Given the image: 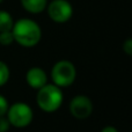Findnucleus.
I'll return each instance as SVG.
<instances>
[{
	"label": "nucleus",
	"instance_id": "obj_1",
	"mask_svg": "<svg viewBox=\"0 0 132 132\" xmlns=\"http://www.w3.org/2000/svg\"><path fill=\"white\" fill-rule=\"evenodd\" d=\"M12 34L14 42L24 48H32L39 43L42 38V30L35 21L30 19H20L13 24Z\"/></svg>",
	"mask_w": 132,
	"mask_h": 132
},
{
	"label": "nucleus",
	"instance_id": "obj_2",
	"mask_svg": "<svg viewBox=\"0 0 132 132\" xmlns=\"http://www.w3.org/2000/svg\"><path fill=\"white\" fill-rule=\"evenodd\" d=\"M63 92L60 87L53 84H46L38 89L36 96L37 105L45 112H53L63 104Z\"/></svg>",
	"mask_w": 132,
	"mask_h": 132
},
{
	"label": "nucleus",
	"instance_id": "obj_3",
	"mask_svg": "<svg viewBox=\"0 0 132 132\" xmlns=\"http://www.w3.org/2000/svg\"><path fill=\"white\" fill-rule=\"evenodd\" d=\"M7 119L14 128L22 129L28 126L34 118V112L29 104L24 102H16L9 105L7 110Z\"/></svg>",
	"mask_w": 132,
	"mask_h": 132
},
{
	"label": "nucleus",
	"instance_id": "obj_4",
	"mask_svg": "<svg viewBox=\"0 0 132 132\" xmlns=\"http://www.w3.org/2000/svg\"><path fill=\"white\" fill-rule=\"evenodd\" d=\"M51 78L53 85L60 88L71 86L77 78L75 66L68 60H59L53 65L51 70Z\"/></svg>",
	"mask_w": 132,
	"mask_h": 132
},
{
	"label": "nucleus",
	"instance_id": "obj_5",
	"mask_svg": "<svg viewBox=\"0 0 132 132\" xmlns=\"http://www.w3.org/2000/svg\"><path fill=\"white\" fill-rule=\"evenodd\" d=\"M50 19L55 22H67L73 15V7L67 0H52L46 6Z\"/></svg>",
	"mask_w": 132,
	"mask_h": 132
},
{
	"label": "nucleus",
	"instance_id": "obj_6",
	"mask_svg": "<svg viewBox=\"0 0 132 132\" xmlns=\"http://www.w3.org/2000/svg\"><path fill=\"white\" fill-rule=\"evenodd\" d=\"M70 111L73 117L78 119H86L93 112L92 100L86 95H77L70 103Z\"/></svg>",
	"mask_w": 132,
	"mask_h": 132
},
{
	"label": "nucleus",
	"instance_id": "obj_7",
	"mask_svg": "<svg viewBox=\"0 0 132 132\" xmlns=\"http://www.w3.org/2000/svg\"><path fill=\"white\" fill-rule=\"evenodd\" d=\"M26 80L31 88L38 90L39 88H42L48 84V75H46L45 71L43 68L31 67L28 70L27 74H26Z\"/></svg>",
	"mask_w": 132,
	"mask_h": 132
},
{
	"label": "nucleus",
	"instance_id": "obj_8",
	"mask_svg": "<svg viewBox=\"0 0 132 132\" xmlns=\"http://www.w3.org/2000/svg\"><path fill=\"white\" fill-rule=\"evenodd\" d=\"M21 5L29 13L38 14L46 8L48 0H21Z\"/></svg>",
	"mask_w": 132,
	"mask_h": 132
},
{
	"label": "nucleus",
	"instance_id": "obj_9",
	"mask_svg": "<svg viewBox=\"0 0 132 132\" xmlns=\"http://www.w3.org/2000/svg\"><path fill=\"white\" fill-rule=\"evenodd\" d=\"M13 24L14 21L11 14L6 11H0V32L11 31Z\"/></svg>",
	"mask_w": 132,
	"mask_h": 132
},
{
	"label": "nucleus",
	"instance_id": "obj_10",
	"mask_svg": "<svg viewBox=\"0 0 132 132\" xmlns=\"http://www.w3.org/2000/svg\"><path fill=\"white\" fill-rule=\"evenodd\" d=\"M9 75H11V72H9L8 66L6 63L0 60V87L7 84V81L9 80Z\"/></svg>",
	"mask_w": 132,
	"mask_h": 132
},
{
	"label": "nucleus",
	"instance_id": "obj_11",
	"mask_svg": "<svg viewBox=\"0 0 132 132\" xmlns=\"http://www.w3.org/2000/svg\"><path fill=\"white\" fill-rule=\"evenodd\" d=\"M14 42V36L12 34V30L11 31H2L0 32V44L1 45H11L12 43Z\"/></svg>",
	"mask_w": 132,
	"mask_h": 132
},
{
	"label": "nucleus",
	"instance_id": "obj_12",
	"mask_svg": "<svg viewBox=\"0 0 132 132\" xmlns=\"http://www.w3.org/2000/svg\"><path fill=\"white\" fill-rule=\"evenodd\" d=\"M9 108V104H8V101L6 100L5 96H2L0 94V117L5 116L7 114V110Z\"/></svg>",
	"mask_w": 132,
	"mask_h": 132
},
{
	"label": "nucleus",
	"instance_id": "obj_13",
	"mask_svg": "<svg viewBox=\"0 0 132 132\" xmlns=\"http://www.w3.org/2000/svg\"><path fill=\"white\" fill-rule=\"evenodd\" d=\"M9 126H11V124H9L7 117H0V132H7L9 130Z\"/></svg>",
	"mask_w": 132,
	"mask_h": 132
},
{
	"label": "nucleus",
	"instance_id": "obj_14",
	"mask_svg": "<svg viewBox=\"0 0 132 132\" xmlns=\"http://www.w3.org/2000/svg\"><path fill=\"white\" fill-rule=\"evenodd\" d=\"M123 51L129 56H132V38L125 39L123 43Z\"/></svg>",
	"mask_w": 132,
	"mask_h": 132
},
{
	"label": "nucleus",
	"instance_id": "obj_15",
	"mask_svg": "<svg viewBox=\"0 0 132 132\" xmlns=\"http://www.w3.org/2000/svg\"><path fill=\"white\" fill-rule=\"evenodd\" d=\"M101 132H118V130L116 128H114V126L109 125V126H104Z\"/></svg>",
	"mask_w": 132,
	"mask_h": 132
},
{
	"label": "nucleus",
	"instance_id": "obj_16",
	"mask_svg": "<svg viewBox=\"0 0 132 132\" xmlns=\"http://www.w3.org/2000/svg\"><path fill=\"white\" fill-rule=\"evenodd\" d=\"M2 1H4V0H0V4H1V2H2Z\"/></svg>",
	"mask_w": 132,
	"mask_h": 132
}]
</instances>
